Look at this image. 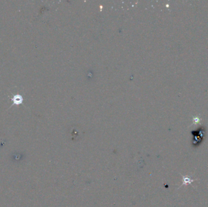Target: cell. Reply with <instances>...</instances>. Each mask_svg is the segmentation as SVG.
Returning <instances> with one entry per match:
<instances>
[{
	"instance_id": "cell-1",
	"label": "cell",
	"mask_w": 208,
	"mask_h": 207,
	"mask_svg": "<svg viewBox=\"0 0 208 207\" xmlns=\"http://www.w3.org/2000/svg\"><path fill=\"white\" fill-rule=\"evenodd\" d=\"M12 101L13 102L14 104H16V105H19V104H21L23 102V98L21 95H15L14 96L13 98H12Z\"/></svg>"
}]
</instances>
